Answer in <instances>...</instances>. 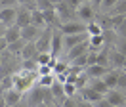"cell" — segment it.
<instances>
[{"label":"cell","mask_w":126,"mask_h":107,"mask_svg":"<svg viewBox=\"0 0 126 107\" xmlns=\"http://www.w3.org/2000/svg\"><path fill=\"white\" fill-rule=\"evenodd\" d=\"M36 78H38V73H31L27 69H19L17 73H14L16 90H19L21 94H27L32 86H36Z\"/></svg>","instance_id":"6da1fadb"},{"label":"cell","mask_w":126,"mask_h":107,"mask_svg":"<svg viewBox=\"0 0 126 107\" xmlns=\"http://www.w3.org/2000/svg\"><path fill=\"white\" fill-rule=\"evenodd\" d=\"M55 12L59 15V21L69 23V21H77V8H73L67 0H61L59 4H55Z\"/></svg>","instance_id":"7a4b0ae2"},{"label":"cell","mask_w":126,"mask_h":107,"mask_svg":"<svg viewBox=\"0 0 126 107\" xmlns=\"http://www.w3.org/2000/svg\"><path fill=\"white\" fill-rule=\"evenodd\" d=\"M77 19L82 23H92L95 19V8L92 2H84V4H80L79 8H77Z\"/></svg>","instance_id":"3957f363"},{"label":"cell","mask_w":126,"mask_h":107,"mask_svg":"<svg viewBox=\"0 0 126 107\" xmlns=\"http://www.w3.org/2000/svg\"><path fill=\"white\" fill-rule=\"evenodd\" d=\"M86 40H90V35H88V33H79V35H63V48L69 52L71 48L82 44V42H86Z\"/></svg>","instance_id":"277c9868"},{"label":"cell","mask_w":126,"mask_h":107,"mask_svg":"<svg viewBox=\"0 0 126 107\" xmlns=\"http://www.w3.org/2000/svg\"><path fill=\"white\" fill-rule=\"evenodd\" d=\"M52 36H54V27H48V29L42 31V35L40 38L36 40V48H38V52H50V48H52Z\"/></svg>","instance_id":"5b68a950"},{"label":"cell","mask_w":126,"mask_h":107,"mask_svg":"<svg viewBox=\"0 0 126 107\" xmlns=\"http://www.w3.org/2000/svg\"><path fill=\"white\" fill-rule=\"evenodd\" d=\"M59 31H61L63 35H79V33H88V27H86V23L77 19V21L63 23L61 27H59Z\"/></svg>","instance_id":"8992f818"},{"label":"cell","mask_w":126,"mask_h":107,"mask_svg":"<svg viewBox=\"0 0 126 107\" xmlns=\"http://www.w3.org/2000/svg\"><path fill=\"white\" fill-rule=\"evenodd\" d=\"M27 101H29V107H38L40 103H46L44 101V88L42 86H32L27 92Z\"/></svg>","instance_id":"52a82bcc"},{"label":"cell","mask_w":126,"mask_h":107,"mask_svg":"<svg viewBox=\"0 0 126 107\" xmlns=\"http://www.w3.org/2000/svg\"><path fill=\"white\" fill-rule=\"evenodd\" d=\"M63 33L59 31V27L54 29V36H52V48H50V54L54 57H59V54L63 52Z\"/></svg>","instance_id":"ba28073f"},{"label":"cell","mask_w":126,"mask_h":107,"mask_svg":"<svg viewBox=\"0 0 126 107\" xmlns=\"http://www.w3.org/2000/svg\"><path fill=\"white\" fill-rule=\"evenodd\" d=\"M105 99L113 107H126V94H122V90H109L105 94Z\"/></svg>","instance_id":"9c48e42d"},{"label":"cell","mask_w":126,"mask_h":107,"mask_svg":"<svg viewBox=\"0 0 126 107\" xmlns=\"http://www.w3.org/2000/svg\"><path fill=\"white\" fill-rule=\"evenodd\" d=\"M17 8H0V23H4L6 27H12L16 25V19H17Z\"/></svg>","instance_id":"30bf717a"},{"label":"cell","mask_w":126,"mask_h":107,"mask_svg":"<svg viewBox=\"0 0 126 107\" xmlns=\"http://www.w3.org/2000/svg\"><path fill=\"white\" fill-rule=\"evenodd\" d=\"M90 50H92V48H90V40H86V42H82V44H79V46H75V48H71V50L67 52V61L71 63V61H75L77 57L88 54Z\"/></svg>","instance_id":"8fae6325"},{"label":"cell","mask_w":126,"mask_h":107,"mask_svg":"<svg viewBox=\"0 0 126 107\" xmlns=\"http://www.w3.org/2000/svg\"><path fill=\"white\" fill-rule=\"evenodd\" d=\"M2 96H4V99H6V107H16L21 99L25 98L23 94L19 90H16V88H10V90L2 92Z\"/></svg>","instance_id":"7c38bea8"},{"label":"cell","mask_w":126,"mask_h":107,"mask_svg":"<svg viewBox=\"0 0 126 107\" xmlns=\"http://www.w3.org/2000/svg\"><path fill=\"white\" fill-rule=\"evenodd\" d=\"M40 35H42V29L34 27V25H27V27L21 29V38L27 40V42H36L40 38Z\"/></svg>","instance_id":"4fadbf2b"},{"label":"cell","mask_w":126,"mask_h":107,"mask_svg":"<svg viewBox=\"0 0 126 107\" xmlns=\"http://www.w3.org/2000/svg\"><path fill=\"white\" fill-rule=\"evenodd\" d=\"M109 61H111V69H122V65L126 61V55L113 46V48H109Z\"/></svg>","instance_id":"5bb4252c"},{"label":"cell","mask_w":126,"mask_h":107,"mask_svg":"<svg viewBox=\"0 0 126 107\" xmlns=\"http://www.w3.org/2000/svg\"><path fill=\"white\" fill-rule=\"evenodd\" d=\"M80 98L95 105V103H99V101H101L105 96H103V94H99V92H95L92 86H86V88H82V90H80Z\"/></svg>","instance_id":"9a60e30c"},{"label":"cell","mask_w":126,"mask_h":107,"mask_svg":"<svg viewBox=\"0 0 126 107\" xmlns=\"http://www.w3.org/2000/svg\"><path fill=\"white\" fill-rule=\"evenodd\" d=\"M117 36H126V15H109Z\"/></svg>","instance_id":"2e32d148"},{"label":"cell","mask_w":126,"mask_h":107,"mask_svg":"<svg viewBox=\"0 0 126 107\" xmlns=\"http://www.w3.org/2000/svg\"><path fill=\"white\" fill-rule=\"evenodd\" d=\"M31 12H32V10H29L27 6H19V10H17L16 25H19L21 29H23V27H27V25H31Z\"/></svg>","instance_id":"e0dca14e"},{"label":"cell","mask_w":126,"mask_h":107,"mask_svg":"<svg viewBox=\"0 0 126 107\" xmlns=\"http://www.w3.org/2000/svg\"><path fill=\"white\" fill-rule=\"evenodd\" d=\"M107 73H109V67H103L99 63H95L92 67H86V75H88L90 80H92V78H103Z\"/></svg>","instance_id":"ac0fdd59"},{"label":"cell","mask_w":126,"mask_h":107,"mask_svg":"<svg viewBox=\"0 0 126 107\" xmlns=\"http://www.w3.org/2000/svg\"><path fill=\"white\" fill-rule=\"evenodd\" d=\"M31 25H34V27H38V29H48L46 25V19H44V12L42 10H38V8H34L31 12Z\"/></svg>","instance_id":"d6986e66"},{"label":"cell","mask_w":126,"mask_h":107,"mask_svg":"<svg viewBox=\"0 0 126 107\" xmlns=\"http://www.w3.org/2000/svg\"><path fill=\"white\" fill-rule=\"evenodd\" d=\"M40 55L38 48H36V42H27L21 52V59H36Z\"/></svg>","instance_id":"ffe728a7"},{"label":"cell","mask_w":126,"mask_h":107,"mask_svg":"<svg viewBox=\"0 0 126 107\" xmlns=\"http://www.w3.org/2000/svg\"><path fill=\"white\" fill-rule=\"evenodd\" d=\"M118 73H120V69H109V73L103 76V80L105 84L109 86V90H115L118 84Z\"/></svg>","instance_id":"44dd1931"},{"label":"cell","mask_w":126,"mask_h":107,"mask_svg":"<svg viewBox=\"0 0 126 107\" xmlns=\"http://www.w3.org/2000/svg\"><path fill=\"white\" fill-rule=\"evenodd\" d=\"M4 36H6V40H8L10 44L16 42V40H19V38H21V27H19V25H12V27H8Z\"/></svg>","instance_id":"7402d4cb"},{"label":"cell","mask_w":126,"mask_h":107,"mask_svg":"<svg viewBox=\"0 0 126 107\" xmlns=\"http://www.w3.org/2000/svg\"><path fill=\"white\" fill-rule=\"evenodd\" d=\"M88 86H92L95 92H99V94H103V96H105V94L109 92V86L105 84V80H103V78H92Z\"/></svg>","instance_id":"603a6c76"},{"label":"cell","mask_w":126,"mask_h":107,"mask_svg":"<svg viewBox=\"0 0 126 107\" xmlns=\"http://www.w3.org/2000/svg\"><path fill=\"white\" fill-rule=\"evenodd\" d=\"M25 44H27V40L19 38V40H16V42H12V44L8 46V52H10V54H14V55H19V57H21V52H23Z\"/></svg>","instance_id":"cb8c5ba5"},{"label":"cell","mask_w":126,"mask_h":107,"mask_svg":"<svg viewBox=\"0 0 126 107\" xmlns=\"http://www.w3.org/2000/svg\"><path fill=\"white\" fill-rule=\"evenodd\" d=\"M54 82L55 75H38V78H36V86H42V88H50Z\"/></svg>","instance_id":"d4e9b609"},{"label":"cell","mask_w":126,"mask_h":107,"mask_svg":"<svg viewBox=\"0 0 126 107\" xmlns=\"http://www.w3.org/2000/svg\"><path fill=\"white\" fill-rule=\"evenodd\" d=\"M107 15H126V0H118Z\"/></svg>","instance_id":"484cf974"},{"label":"cell","mask_w":126,"mask_h":107,"mask_svg":"<svg viewBox=\"0 0 126 107\" xmlns=\"http://www.w3.org/2000/svg\"><path fill=\"white\" fill-rule=\"evenodd\" d=\"M88 27V35H90V36H94V35H103V27H101V23L99 21H92V23H88L86 25Z\"/></svg>","instance_id":"4316f807"},{"label":"cell","mask_w":126,"mask_h":107,"mask_svg":"<svg viewBox=\"0 0 126 107\" xmlns=\"http://www.w3.org/2000/svg\"><path fill=\"white\" fill-rule=\"evenodd\" d=\"M117 2H118V0H103L101 6H99V12H101L103 15H107L111 10L115 8V4H117Z\"/></svg>","instance_id":"83f0119b"},{"label":"cell","mask_w":126,"mask_h":107,"mask_svg":"<svg viewBox=\"0 0 126 107\" xmlns=\"http://www.w3.org/2000/svg\"><path fill=\"white\" fill-rule=\"evenodd\" d=\"M36 8L42 12H48V10H55V4L52 0H36Z\"/></svg>","instance_id":"f1b7e54d"},{"label":"cell","mask_w":126,"mask_h":107,"mask_svg":"<svg viewBox=\"0 0 126 107\" xmlns=\"http://www.w3.org/2000/svg\"><path fill=\"white\" fill-rule=\"evenodd\" d=\"M115 48H117L118 52H122L126 55V36H118L117 42H115Z\"/></svg>","instance_id":"f546056e"},{"label":"cell","mask_w":126,"mask_h":107,"mask_svg":"<svg viewBox=\"0 0 126 107\" xmlns=\"http://www.w3.org/2000/svg\"><path fill=\"white\" fill-rule=\"evenodd\" d=\"M117 90H126V73L120 69V73H118V84H117Z\"/></svg>","instance_id":"4dcf8cb0"},{"label":"cell","mask_w":126,"mask_h":107,"mask_svg":"<svg viewBox=\"0 0 126 107\" xmlns=\"http://www.w3.org/2000/svg\"><path fill=\"white\" fill-rule=\"evenodd\" d=\"M19 2L17 0H0V8H17Z\"/></svg>","instance_id":"1f68e13d"},{"label":"cell","mask_w":126,"mask_h":107,"mask_svg":"<svg viewBox=\"0 0 126 107\" xmlns=\"http://www.w3.org/2000/svg\"><path fill=\"white\" fill-rule=\"evenodd\" d=\"M61 107H79V99L77 98H67Z\"/></svg>","instance_id":"d6a6232c"},{"label":"cell","mask_w":126,"mask_h":107,"mask_svg":"<svg viewBox=\"0 0 126 107\" xmlns=\"http://www.w3.org/2000/svg\"><path fill=\"white\" fill-rule=\"evenodd\" d=\"M8 46H10V42L6 40V36H0V52H6Z\"/></svg>","instance_id":"836d02e7"},{"label":"cell","mask_w":126,"mask_h":107,"mask_svg":"<svg viewBox=\"0 0 126 107\" xmlns=\"http://www.w3.org/2000/svg\"><path fill=\"white\" fill-rule=\"evenodd\" d=\"M95 107H113V105H111L109 101H107V99L103 98V99H101V101H99V103H95Z\"/></svg>","instance_id":"e575fe53"},{"label":"cell","mask_w":126,"mask_h":107,"mask_svg":"<svg viewBox=\"0 0 126 107\" xmlns=\"http://www.w3.org/2000/svg\"><path fill=\"white\" fill-rule=\"evenodd\" d=\"M6 29H8V27H6L4 23H0V36H4V35H6Z\"/></svg>","instance_id":"d590c367"},{"label":"cell","mask_w":126,"mask_h":107,"mask_svg":"<svg viewBox=\"0 0 126 107\" xmlns=\"http://www.w3.org/2000/svg\"><path fill=\"white\" fill-rule=\"evenodd\" d=\"M38 107H48V103H40V105Z\"/></svg>","instance_id":"8d00e7d4"},{"label":"cell","mask_w":126,"mask_h":107,"mask_svg":"<svg viewBox=\"0 0 126 107\" xmlns=\"http://www.w3.org/2000/svg\"><path fill=\"white\" fill-rule=\"evenodd\" d=\"M122 71H124V73H126V61H124V65H122Z\"/></svg>","instance_id":"74e56055"},{"label":"cell","mask_w":126,"mask_h":107,"mask_svg":"<svg viewBox=\"0 0 126 107\" xmlns=\"http://www.w3.org/2000/svg\"><path fill=\"white\" fill-rule=\"evenodd\" d=\"M52 2H54V4H59V2H61V0H52Z\"/></svg>","instance_id":"f35d334b"}]
</instances>
